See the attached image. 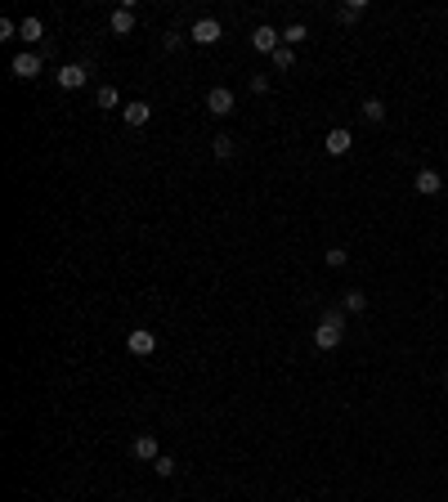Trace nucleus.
Wrapping results in <instances>:
<instances>
[{"instance_id":"obj_25","label":"nucleus","mask_w":448,"mask_h":502,"mask_svg":"<svg viewBox=\"0 0 448 502\" xmlns=\"http://www.w3.org/2000/svg\"><path fill=\"white\" fill-rule=\"evenodd\" d=\"M251 90L265 94V90H269V77H265V72H256V77H251Z\"/></svg>"},{"instance_id":"obj_8","label":"nucleus","mask_w":448,"mask_h":502,"mask_svg":"<svg viewBox=\"0 0 448 502\" xmlns=\"http://www.w3.org/2000/svg\"><path fill=\"white\" fill-rule=\"evenodd\" d=\"M413 188L422 197H435L444 188V175H440V170H417V175H413Z\"/></svg>"},{"instance_id":"obj_10","label":"nucleus","mask_w":448,"mask_h":502,"mask_svg":"<svg viewBox=\"0 0 448 502\" xmlns=\"http://www.w3.org/2000/svg\"><path fill=\"white\" fill-rule=\"evenodd\" d=\"M350 144H355V139H350V130H341V126H337V130H328V139H323V148H328L332 157H346V153H350Z\"/></svg>"},{"instance_id":"obj_12","label":"nucleus","mask_w":448,"mask_h":502,"mask_svg":"<svg viewBox=\"0 0 448 502\" xmlns=\"http://www.w3.org/2000/svg\"><path fill=\"white\" fill-rule=\"evenodd\" d=\"M108 27H112L117 36H130V32H135V9H126V5H121L117 14L108 18Z\"/></svg>"},{"instance_id":"obj_2","label":"nucleus","mask_w":448,"mask_h":502,"mask_svg":"<svg viewBox=\"0 0 448 502\" xmlns=\"http://www.w3.org/2000/svg\"><path fill=\"white\" fill-rule=\"evenodd\" d=\"M220 36H224L220 18H193V27H188V41H197V45H215Z\"/></svg>"},{"instance_id":"obj_11","label":"nucleus","mask_w":448,"mask_h":502,"mask_svg":"<svg viewBox=\"0 0 448 502\" xmlns=\"http://www.w3.org/2000/svg\"><path fill=\"white\" fill-rule=\"evenodd\" d=\"M148 117H152V108L148 103H126V108H121V121H126V126H148Z\"/></svg>"},{"instance_id":"obj_22","label":"nucleus","mask_w":448,"mask_h":502,"mask_svg":"<svg viewBox=\"0 0 448 502\" xmlns=\"http://www.w3.org/2000/svg\"><path fill=\"white\" fill-rule=\"evenodd\" d=\"M346 260H350V251H346V247H328V265H332V269H341Z\"/></svg>"},{"instance_id":"obj_20","label":"nucleus","mask_w":448,"mask_h":502,"mask_svg":"<svg viewBox=\"0 0 448 502\" xmlns=\"http://www.w3.org/2000/svg\"><path fill=\"white\" fill-rule=\"evenodd\" d=\"M117 103H121L117 85H99V108H117Z\"/></svg>"},{"instance_id":"obj_5","label":"nucleus","mask_w":448,"mask_h":502,"mask_svg":"<svg viewBox=\"0 0 448 502\" xmlns=\"http://www.w3.org/2000/svg\"><path fill=\"white\" fill-rule=\"evenodd\" d=\"M9 72H14L18 81H32V77H41V54H32V50L14 54V63H9Z\"/></svg>"},{"instance_id":"obj_9","label":"nucleus","mask_w":448,"mask_h":502,"mask_svg":"<svg viewBox=\"0 0 448 502\" xmlns=\"http://www.w3.org/2000/svg\"><path fill=\"white\" fill-rule=\"evenodd\" d=\"M130 453H135V462H157V458H161V449H157V435H135Z\"/></svg>"},{"instance_id":"obj_26","label":"nucleus","mask_w":448,"mask_h":502,"mask_svg":"<svg viewBox=\"0 0 448 502\" xmlns=\"http://www.w3.org/2000/svg\"><path fill=\"white\" fill-rule=\"evenodd\" d=\"M444 382H448V368H444Z\"/></svg>"},{"instance_id":"obj_3","label":"nucleus","mask_w":448,"mask_h":502,"mask_svg":"<svg viewBox=\"0 0 448 502\" xmlns=\"http://www.w3.org/2000/svg\"><path fill=\"white\" fill-rule=\"evenodd\" d=\"M233 90H229V85H215V90H206V112H211V117H229V112H233Z\"/></svg>"},{"instance_id":"obj_6","label":"nucleus","mask_w":448,"mask_h":502,"mask_svg":"<svg viewBox=\"0 0 448 502\" xmlns=\"http://www.w3.org/2000/svg\"><path fill=\"white\" fill-rule=\"evenodd\" d=\"M251 45H256V50H260V54H269V59H274V50H278V45H283V36H278V27H269V23H260V27H256V32H251Z\"/></svg>"},{"instance_id":"obj_14","label":"nucleus","mask_w":448,"mask_h":502,"mask_svg":"<svg viewBox=\"0 0 448 502\" xmlns=\"http://www.w3.org/2000/svg\"><path fill=\"white\" fill-rule=\"evenodd\" d=\"M301 41H310V27H305V23H287V27H283V45H292V50H296Z\"/></svg>"},{"instance_id":"obj_7","label":"nucleus","mask_w":448,"mask_h":502,"mask_svg":"<svg viewBox=\"0 0 448 502\" xmlns=\"http://www.w3.org/2000/svg\"><path fill=\"white\" fill-rule=\"evenodd\" d=\"M126 350H130V355H139V359H148L152 350H157V337H152L148 328H135V332L126 337Z\"/></svg>"},{"instance_id":"obj_1","label":"nucleus","mask_w":448,"mask_h":502,"mask_svg":"<svg viewBox=\"0 0 448 502\" xmlns=\"http://www.w3.org/2000/svg\"><path fill=\"white\" fill-rule=\"evenodd\" d=\"M346 337V310H328L314 328V350H337Z\"/></svg>"},{"instance_id":"obj_17","label":"nucleus","mask_w":448,"mask_h":502,"mask_svg":"<svg viewBox=\"0 0 448 502\" xmlns=\"http://www.w3.org/2000/svg\"><path fill=\"white\" fill-rule=\"evenodd\" d=\"M364 9H368L364 0H350V5L337 9V18H341V23H359V18H364Z\"/></svg>"},{"instance_id":"obj_23","label":"nucleus","mask_w":448,"mask_h":502,"mask_svg":"<svg viewBox=\"0 0 448 502\" xmlns=\"http://www.w3.org/2000/svg\"><path fill=\"white\" fill-rule=\"evenodd\" d=\"M9 36H18V23L14 18H0V41H9Z\"/></svg>"},{"instance_id":"obj_21","label":"nucleus","mask_w":448,"mask_h":502,"mask_svg":"<svg viewBox=\"0 0 448 502\" xmlns=\"http://www.w3.org/2000/svg\"><path fill=\"white\" fill-rule=\"evenodd\" d=\"M152 471H157L161 480H170V476H175V458H170V453H161V458L152 462Z\"/></svg>"},{"instance_id":"obj_4","label":"nucleus","mask_w":448,"mask_h":502,"mask_svg":"<svg viewBox=\"0 0 448 502\" xmlns=\"http://www.w3.org/2000/svg\"><path fill=\"white\" fill-rule=\"evenodd\" d=\"M54 81H59V90H81V85L90 81V72H85V63H63V68L54 72Z\"/></svg>"},{"instance_id":"obj_18","label":"nucleus","mask_w":448,"mask_h":502,"mask_svg":"<svg viewBox=\"0 0 448 502\" xmlns=\"http://www.w3.org/2000/svg\"><path fill=\"white\" fill-rule=\"evenodd\" d=\"M364 117L373 121V126H381V121H386V103L381 99H364Z\"/></svg>"},{"instance_id":"obj_24","label":"nucleus","mask_w":448,"mask_h":502,"mask_svg":"<svg viewBox=\"0 0 448 502\" xmlns=\"http://www.w3.org/2000/svg\"><path fill=\"white\" fill-rule=\"evenodd\" d=\"M161 45H166V50H179V45H184V36H179V32H166V36H161Z\"/></svg>"},{"instance_id":"obj_19","label":"nucleus","mask_w":448,"mask_h":502,"mask_svg":"<svg viewBox=\"0 0 448 502\" xmlns=\"http://www.w3.org/2000/svg\"><path fill=\"white\" fill-rule=\"evenodd\" d=\"M211 148H215V157H233V153H238V139H233V135H215Z\"/></svg>"},{"instance_id":"obj_15","label":"nucleus","mask_w":448,"mask_h":502,"mask_svg":"<svg viewBox=\"0 0 448 502\" xmlns=\"http://www.w3.org/2000/svg\"><path fill=\"white\" fill-rule=\"evenodd\" d=\"M287 68H296V50H292V45H278V50H274V72H287Z\"/></svg>"},{"instance_id":"obj_13","label":"nucleus","mask_w":448,"mask_h":502,"mask_svg":"<svg viewBox=\"0 0 448 502\" xmlns=\"http://www.w3.org/2000/svg\"><path fill=\"white\" fill-rule=\"evenodd\" d=\"M18 36H23L27 45H36V41H41V36H45V23H41V18H36V14H27L23 23H18Z\"/></svg>"},{"instance_id":"obj_16","label":"nucleus","mask_w":448,"mask_h":502,"mask_svg":"<svg viewBox=\"0 0 448 502\" xmlns=\"http://www.w3.org/2000/svg\"><path fill=\"white\" fill-rule=\"evenodd\" d=\"M341 310H346V314H364L368 296H364V292H346V296H341Z\"/></svg>"}]
</instances>
